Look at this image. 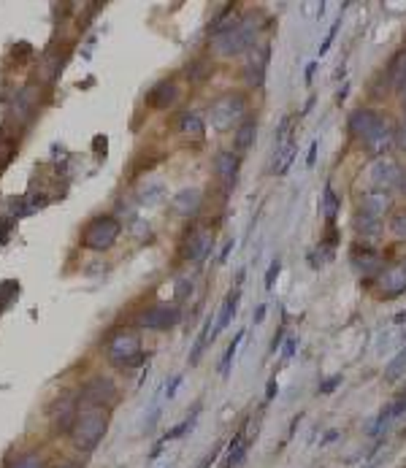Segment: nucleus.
Listing matches in <instances>:
<instances>
[{
	"label": "nucleus",
	"instance_id": "f3484780",
	"mask_svg": "<svg viewBox=\"0 0 406 468\" xmlns=\"http://www.w3.org/2000/svg\"><path fill=\"white\" fill-rule=\"evenodd\" d=\"M349 263H352V268L360 274V277H371L376 274L379 268H382V254L374 250H355L349 254Z\"/></svg>",
	"mask_w": 406,
	"mask_h": 468
},
{
	"label": "nucleus",
	"instance_id": "c85d7f7f",
	"mask_svg": "<svg viewBox=\"0 0 406 468\" xmlns=\"http://www.w3.org/2000/svg\"><path fill=\"white\" fill-rule=\"evenodd\" d=\"M390 420H393V411H390V404H387L385 409H382V411H379L376 422L371 425V433H374V436H379V433H382V431H385V428L390 425Z\"/></svg>",
	"mask_w": 406,
	"mask_h": 468
},
{
	"label": "nucleus",
	"instance_id": "a878e982",
	"mask_svg": "<svg viewBox=\"0 0 406 468\" xmlns=\"http://www.w3.org/2000/svg\"><path fill=\"white\" fill-rule=\"evenodd\" d=\"M404 368H406V346H401V349H398V355L387 363V368H385V379H387V382H396V379L401 376Z\"/></svg>",
	"mask_w": 406,
	"mask_h": 468
},
{
	"label": "nucleus",
	"instance_id": "412c9836",
	"mask_svg": "<svg viewBox=\"0 0 406 468\" xmlns=\"http://www.w3.org/2000/svg\"><path fill=\"white\" fill-rule=\"evenodd\" d=\"M179 130L190 135V138H203L206 135V122H203V117L201 114H195V111H185L182 114V122H179Z\"/></svg>",
	"mask_w": 406,
	"mask_h": 468
},
{
	"label": "nucleus",
	"instance_id": "3c124183",
	"mask_svg": "<svg viewBox=\"0 0 406 468\" xmlns=\"http://www.w3.org/2000/svg\"><path fill=\"white\" fill-rule=\"evenodd\" d=\"M60 468H73V466H60Z\"/></svg>",
	"mask_w": 406,
	"mask_h": 468
},
{
	"label": "nucleus",
	"instance_id": "4c0bfd02",
	"mask_svg": "<svg viewBox=\"0 0 406 468\" xmlns=\"http://www.w3.org/2000/svg\"><path fill=\"white\" fill-rule=\"evenodd\" d=\"M295 346H298V341H295V339H287V341H284V346H282V360H290V357L295 355Z\"/></svg>",
	"mask_w": 406,
	"mask_h": 468
},
{
	"label": "nucleus",
	"instance_id": "bb28decb",
	"mask_svg": "<svg viewBox=\"0 0 406 468\" xmlns=\"http://www.w3.org/2000/svg\"><path fill=\"white\" fill-rule=\"evenodd\" d=\"M8 468H44V460H41L38 452H25V455H19Z\"/></svg>",
	"mask_w": 406,
	"mask_h": 468
},
{
	"label": "nucleus",
	"instance_id": "ddd939ff",
	"mask_svg": "<svg viewBox=\"0 0 406 468\" xmlns=\"http://www.w3.org/2000/svg\"><path fill=\"white\" fill-rule=\"evenodd\" d=\"M376 287H379V292H382L385 298H396V295L406 292V260H401V263L393 265V268H387L385 274H379Z\"/></svg>",
	"mask_w": 406,
	"mask_h": 468
},
{
	"label": "nucleus",
	"instance_id": "9d476101",
	"mask_svg": "<svg viewBox=\"0 0 406 468\" xmlns=\"http://www.w3.org/2000/svg\"><path fill=\"white\" fill-rule=\"evenodd\" d=\"M182 312L176 306H168V303H160V306H152L147 312H141L138 317V325L147 328V330H168L179 322Z\"/></svg>",
	"mask_w": 406,
	"mask_h": 468
},
{
	"label": "nucleus",
	"instance_id": "a19ab883",
	"mask_svg": "<svg viewBox=\"0 0 406 468\" xmlns=\"http://www.w3.org/2000/svg\"><path fill=\"white\" fill-rule=\"evenodd\" d=\"M396 144H398V147H401V149L406 152V122L401 125V130L396 133Z\"/></svg>",
	"mask_w": 406,
	"mask_h": 468
},
{
	"label": "nucleus",
	"instance_id": "a18cd8bd",
	"mask_svg": "<svg viewBox=\"0 0 406 468\" xmlns=\"http://www.w3.org/2000/svg\"><path fill=\"white\" fill-rule=\"evenodd\" d=\"M314 71H317V63H309V65H306V82H312Z\"/></svg>",
	"mask_w": 406,
	"mask_h": 468
},
{
	"label": "nucleus",
	"instance_id": "ea45409f",
	"mask_svg": "<svg viewBox=\"0 0 406 468\" xmlns=\"http://www.w3.org/2000/svg\"><path fill=\"white\" fill-rule=\"evenodd\" d=\"M317 147H320L317 141H312V144H309V155H306V165H309V168H312L314 162H317Z\"/></svg>",
	"mask_w": 406,
	"mask_h": 468
},
{
	"label": "nucleus",
	"instance_id": "cd10ccee",
	"mask_svg": "<svg viewBox=\"0 0 406 468\" xmlns=\"http://www.w3.org/2000/svg\"><path fill=\"white\" fill-rule=\"evenodd\" d=\"M390 233L396 236V238H406V209L404 212H396L393 217H390Z\"/></svg>",
	"mask_w": 406,
	"mask_h": 468
},
{
	"label": "nucleus",
	"instance_id": "c9c22d12",
	"mask_svg": "<svg viewBox=\"0 0 406 468\" xmlns=\"http://www.w3.org/2000/svg\"><path fill=\"white\" fill-rule=\"evenodd\" d=\"M190 292H192V281L182 279L179 281V287H176V301H185Z\"/></svg>",
	"mask_w": 406,
	"mask_h": 468
},
{
	"label": "nucleus",
	"instance_id": "f8f14e48",
	"mask_svg": "<svg viewBox=\"0 0 406 468\" xmlns=\"http://www.w3.org/2000/svg\"><path fill=\"white\" fill-rule=\"evenodd\" d=\"M212 230L209 227H192L187 236H185V244H182V257L185 260H203L209 250H212Z\"/></svg>",
	"mask_w": 406,
	"mask_h": 468
},
{
	"label": "nucleus",
	"instance_id": "09e8293b",
	"mask_svg": "<svg viewBox=\"0 0 406 468\" xmlns=\"http://www.w3.org/2000/svg\"><path fill=\"white\" fill-rule=\"evenodd\" d=\"M401 187H404V189H406V174H404V185H401Z\"/></svg>",
	"mask_w": 406,
	"mask_h": 468
},
{
	"label": "nucleus",
	"instance_id": "6e6552de",
	"mask_svg": "<svg viewBox=\"0 0 406 468\" xmlns=\"http://www.w3.org/2000/svg\"><path fill=\"white\" fill-rule=\"evenodd\" d=\"M271 60V44H255L247 52V63H244V79L252 90H260L266 84V71Z\"/></svg>",
	"mask_w": 406,
	"mask_h": 468
},
{
	"label": "nucleus",
	"instance_id": "423d86ee",
	"mask_svg": "<svg viewBox=\"0 0 406 468\" xmlns=\"http://www.w3.org/2000/svg\"><path fill=\"white\" fill-rule=\"evenodd\" d=\"M106 355H109V360H111L114 366H120V368H127V366L138 363V357H141V339H138V333H133V330L114 333V336L109 339Z\"/></svg>",
	"mask_w": 406,
	"mask_h": 468
},
{
	"label": "nucleus",
	"instance_id": "8fccbe9b",
	"mask_svg": "<svg viewBox=\"0 0 406 468\" xmlns=\"http://www.w3.org/2000/svg\"><path fill=\"white\" fill-rule=\"evenodd\" d=\"M404 111H406V93H404Z\"/></svg>",
	"mask_w": 406,
	"mask_h": 468
},
{
	"label": "nucleus",
	"instance_id": "2f4dec72",
	"mask_svg": "<svg viewBox=\"0 0 406 468\" xmlns=\"http://www.w3.org/2000/svg\"><path fill=\"white\" fill-rule=\"evenodd\" d=\"M339 25H342V19H336V22L331 25V30H328V35H325V41L320 44V57H322V55H325V52L331 49V44H333V38H336V30H339Z\"/></svg>",
	"mask_w": 406,
	"mask_h": 468
},
{
	"label": "nucleus",
	"instance_id": "1a4fd4ad",
	"mask_svg": "<svg viewBox=\"0 0 406 468\" xmlns=\"http://www.w3.org/2000/svg\"><path fill=\"white\" fill-rule=\"evenodd\" d=\"M76 414H79V401L76 395H60L52 409H49V422H52V431L55 433H65L73 428L76 422Z\"/></svg>",
	"mask_w": 406,
	"mask_h": 468
},
{
	"label": "nucleus",
	"instance_id": "c756f323",
	"mask_svg": "<svg viewBox=\"0 0 406 468\" xmlns=\"http://www.w3.org/2000/svg\"><path fill=\"white\" fill-rule=\"evenodd\" d=\"M282 274V260L277 257L271 265H268V271H266V290H274V284H277V279H279Z\"/></svg>",
	"mask_w": 406,
	"mask_h": 468
},
{
	"label": "nucleus",
	"instance_id": "9b49d317",
	"mask_svg": "<svg viewBox=\"0 0 406 468\" xmlns=\"http://www.w3.org/2000/svg\"><path fill=\"white\" fill-rule=\"evenodd\" d=\"M114 401H117V387H114V382H111V379H106V376H95L93 382H87V384H84V404L109 409Z\"/></svg>",
	"mask_w": 406,
	"mask_h": 468
},
{
	"label": "nucleus",
	"instance_id": "473e14b6",
	"mask_svg": "<svg viewBox=\"0 0 406 468\" xmlns=\"http://www.w3.org/2000/svg\"><path fill=\"white\" fill-rule=\"evenodd\" d=\"M163 195V185H155L152 189L141 192V203H157V198Z\"/></svg>",
	"mask_w": 406,
	"mask_h": 468
},
{
	"label": "nucleus",
	"instance_id": "4468645a",
	"mask_svg": "<svg viewBox=\"0 0 406 468\" xmlns=\"http://www.w3.org/2000/svg\"><path fill=\"white\" fill-rule=\"evenodd\" d=\"M358 212L369 214V217L374 219H385V214L393 212V198H390V192H366L360 198V209Z\"/></svg>",
	"mask_w": 406,
	"mask_h": 468
},
{
	"label": "nucleus",
	"instance_id": "f03ea898",
	"mask_svg": "<svg viewBox=\"0 0 406 468\" xmlns=\"http://www.w3.org/2000/svg\"><path fill=\"white\" fill-rule=\"evenodd\" d=\"M349 133H352L355 138H360L371 152H382V149L396 138L390 122H387L379 111H374V109H358V111H352V117H349Z\"/></svg>",
	"mask_w": 406,
	"mask_h": 468
},
{
	"label": "nucleus",
	"instance_id": "0eeeda50",
	"mask_svg": "<svg viewBox=\"0 0 406 468\" xmlns=\"http://www.w3.org/2000/svg\"><path fill=\"white\" fill-rule=\"evenodd\" d=\"M120 230L122 225L117 222L114 217H98L87 225V230L82 233V247L87 250H109L114 247V241L120 238Z\"/></svg>",
	"mask_w": 406,
	"mask_h": 468
},
{
	"label": "nucleus",
	"instance_id": "5701e85b",
	"mask_svg": "<svg viewBox=\"0 0 406 468\" xmlns=\"http://www.w3.org/2000/svg\"><path fill=\"white\" fill-rule=\"evenodd\" d=\"M255 133H257L255 120H244V122L239 125V130H236V138H233V144H236V149H239V152L250 149L252 144H255Z\"/></svg>",
	"mask_w": 406,
	"mask_h": 468
},
{
	"label": "nucleus",
	"instance_id": "aec40b11",
	"mask_svg": "<svg viewBox=\"0 0 406 468\" xmlns=\"http://www.w3.org/2000/svg\"><path fill=\"white\" fill-rule=\"evenodd\" d=\"M352 227H355V233L358 236H363V238H376L379 233H382V219H374V217H369V214H355L352 217Z\"/></svg>",
	"mask_w": 406,
	"mask_h": 468
},
{
	"label": "nucleus",
	"instance_id": "72a5a7b5",
	"mask_svg": "<svg viewBox=\"0 0 406 468\" xmlns=\"http://www.w3.org/2000/svg\"><path fill=\"white\" fill-rule=\"evenodd\" d=\"M390 411H393V420L404 414V411H406V393H401V395L396 398V404H390Z\"/></svg>",
	"mask_w": 406,
	"mask_h": 468
},
{
	"label": "nucleus",
	"instance_id": "20e7f679",
	"mask_svg": "<svg viewBox=\"0 0 406 468\" xmlns=\"http://www.w3.org/2000/svg\"><path fill=\"white\" fill-rule=\"evenodd\" d=\"M247 120V97L239 93H225L209 106V122L214 130H233Z\"/></svg>",
	"mask_w": 406,
	"mask_h": 468
},
{
	"label": "nucleus",
	"instance_id": "e433bc0d",
	"mask_svg": "<svg viewBox=\"0 0 406 468\" xmlns=\"http://www.w3.org/2000/svg\"><path fill=\"white\" fill-rule=\"evenodd\" d=\"M277 393H279V384H277V376H271L268 384H266V401H274Z\"/></svg>",
	"mask_w": 406,
	"mask_h": 468
},
{
	"label": "nucleus",
	"instance_id": "b1692460",
	"mask_svg": "<svg viewBox=\"0 0 406 468\" xmlns=\"http://www.w3.org/2000/svg\"><path fill=\"white\" fill-rule=\"evenodd\" d=\"M339 203H342V200H339V195H336V192H333V187L328 185V187H325V195H322V200H320V209H322V214H325V219H328L331 225L336 222V214H339Z\"/></svg>",
	"mask_w": 406,
	"mask_h": 468
},
{
	"label": "nucleus",
	"instance_id": "f257e3e1",
	"mask_svg": "<svg viewBox=\"0 0 406 468\" xmlns=\"http://www.w3.org/2000/svg\"><path fill=\"white\" fill-rule=\"evenodd\" d=\"M106 428H109V409L84 404L79 406L76 422L71 428V441H73L76 449L93 452L95 447L100 444V438L106 436Z\"/></svg>",
	"mask_w": 406,
	"mask_h": 468
},
{
	"label": "nucleus",
	"instance_id": "58836bf2",
	"mask_svg": "<svg viewBox=\"0 0 406 468\" xmlns=\"http://www.w3.org/2000/svg\"><path fill=\"white\" fill-rule=\"evenodd\" d=\"M266 309H268V306H266V303H260V306H257V309H255V314H252V322H255V325H260V322H263V319H266Z\"/></svg>",
	"mask_w": 406,
	"mask_h": 468
},
{
	"label": "nucleus",
	"instance_id": "49530a36",
	"mask_svg": "<svg viewBox=\"0 0 406 468\" xmlns=\"http://www.w3.org/2000/svg\"><path fill=\"white\" fill-rule=\"evenodd\" d=\"M347 93H349V87H347V84H344V87H342V93L336 95V100H339V103H344V97H347Z\"/></svg>",
	"mask_w": 406,
	"mask_h": 468
},
{
	"label": "nucleus",
	"instance_id": "4be33fe9",
	"mask_svg": "<svg viewBox=\"0 0 406 468\" xmlns=\"http://www.w3.org/2000/svg\"><path fill=\"white\" fill-rule=\"evenodd\" d=\"M247 441H244V433H236V438L230 441V449H228V460H225V468H239L247 458Z\"/></svg>",
	"mask_w": 406,
	"mask_h": 468
},
{
	"label": "nucleus",
	"instance_id": "de8ad7c7",
	"mask_svg": "<svg viewBox=\"0 0 406 468\" xmlns=\"http://www.w3.org/2000/svg\"><path fill=\"white\" fill-rule=\"evenodd\" d=\"M396 322H406V312H401V314H396Z\"/></svg>",
	"mask_w": 406,
	"mask_h": 468
},
{
	"label": "nucleus",
	"instance_id": "dca6fc26",
	"mask_svg": "<svg viewBox=\"0 0 406 468\" xmlns=\"http://www.w3.org/2000/svg\"><path fill=\"white\" fill-rule=\"evenodd\" d=\"M201 198H203V195H201V189L185 187L174 195L171 209H174L179 217H195V214H198V209H201Z\"/></svg>",
	"mask_w": 406,
	"mask_h": 468
},
{
	"label": "nucleus",
	"instance_id": "6ab92c4d",
	"mask_svg": "<svg viewBox=\"0 0 406 468\" xmlns=\"http://www.w3.org/2000/svg\"><path fill=\"white\" fill-rule=\"evenodd\" d=\"M176 95H179V90H176L174 82H160L155 90L149 93V103H152L155 109H168V106L176 100Z\"/></svg>",
	"mask_w": 406,
	"mask_h": 468
},
{
	"label": "nucleus",
	"instance_id": "f704fd0d",
	"mask_svg": "<svg viewBox=\"0 0 406 468\" xmlns=\"http://www.w3.org/2000/svg\"><path fill=\"white\" fill-rule=\"evenodd\" d=\"M179 384H182V376H179V374H176V376H174V379H171V382H168V384H165V398H168V401H171V398L176 395Z\"/></svg>",
	"mask_w": 406,
	"mask_h": 468
},
{
	"label": "nucleus",
	"instance_id": "37998d69",
	"mask_svg": "<svg viewBox=\"0 0 406 468\" xmlns=\"http://www.w3.org/2000/svg\"><path fill=\"white\" fill-rule=\"evenodd\" d=\"M230 250H233V241H228V244L222 247V252H219V263H225V260H228V254H230Z\"/></svg>",
	"mask_w": 406,
	"mask_h": 468
},
{
	"label": "nucleus",
	"instance_id": "39448f33",
	"mask_svg": "<svg viewBox=\"0 0 406 468\" xmlns=\"http://www.w3.org/2000/svg\"><path fill=\"white\" fill-rule=\"evenodd\" d=\"M366 179L371 185V192H390L404 185V168L390 157H379L369 165Z\"/></svg>",
	"mask_w": 406,
	"mask_h": 468
},
{
	"label": "nucleus",
	"instance_id": "79ce46f5",
	"mask_svg": "<svg viewBox=\"0 0 406 468\" xmlns=\"http://www.w3.org/2000/svg\"><path fill=\"white\" fill-rule=\"evenodd\" d=\"M282 339H284V328H279V330H277V336H274V341H271V352H274V355L279 352V344H282Z\"/></svg>",
	"mask_w": 406,
	"mask_h": 468
},
{
	"label": "nucleus",
	"instance_id": "a211bd4d",
	"mask_svg": "<svg viewBox=\"0 0 406 468\" xmlns=\"http://www.w3.org/2000/svg\"><path fill=\"white\" fill-rule=\"evenodd\" d=\"M239 298H241V290H239V287H236V290H233V292L225 298V303H222V312H219V317H217V325H214V330H212V341L217 339L219 333H222V330L230 325V319L236 317V312H239Z\"/></svg>",
	"mask_w": 406,
	"mask_h": 468
},
{
	"label": "nucleus",
	"instance_id": "2eb2a0df",
	"mask_svg": "<svg viewBox=\"0 0 406 468\" xmlns=\"http://www.w3.org/2000/svg\"><path fill=\"white\" fill-rule=\"evenodd\" d=\"M214 174L217 179L225 185V189L236 187V179H239V155L233 152H219L214 157Z\"/></svg>",
	"mask_w": 406,
	"mask_h": 468
},
{
	"label": "nucleus",
	"instance_id": "c03bdc74",
	"mask_svg": "<svg viewBox=\"0 0 406 468\" xmlns=\"http://www.w3.org/2000/svg\"><path fill=\"white\" fill-rule=\"evenodd\" d=\"M336 438H339V431H328V433H325V438H322L320 444L325 447V444H331V441H336Z\"/></svg>",
	"mask_w": 406,
	"mask_h": 468
},
{
	"label": "nucleus",
	"instance_id": "7c9ffc66",
	"mask_svg": "<svg viewBox=\"0 0 406 468\" xmlns=\"http://www.w3.org/2000/svg\"><path fill=\"white\" fill-rule=\"evenodd\" d=\"M342 379H344L342 374H333L331 379H325V382L320 384V395H331V393H333V390L342 384Z\"/></svg>",
	"mask_w": 406,
	"mask_h": 468
},
{
	"label": "nucleus",
	"instance_id": "7ed1b4c3",
	"mask_svg": "<svg viewBox=\"0 0 406 468\" xmlns=\"http://www.w3.org/2000/svg\"><path fill=\"white\" fill-rule=\"evenodd\" d=\"M255 38H257V25H255L252 17H244V19H239V22L214 28L212 52H214L217 57H236V55H241L244 49H252V46H255Z\"/></svg>",
	"mask_w": 406,
	"mask_h": 468
},
{
	"label": "nucleus",
	"instance_id": "393cba45",
	"mask_svg": "<svg viewBox=\"0 0 406 468\" xmlns=\"http://www.w3.org/2000/svg\"><path fill=\"white\" fill-rule=\"evenodd\" d=\"M244 341V330H239L236 333V339L228 344V349H225V355H222V363H219V374L228 379L230 374V363H233V357H236V349H239V344Z\"/></svg>",
	"mask_w": 406,
	"mask_h": 468
}]
</instances>
